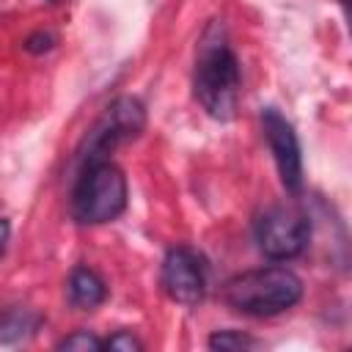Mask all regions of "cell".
Here are the masks:
<instances>
[{"label":"cell","instance_id":"6da1fadb","mask_svg":"<svg viewBox=\"0 0 352 352\" xmlns=\"http://www.w3.org/2000/svg\"><path fill=\"white\" fill-rule=\"evenodd\" d=\"M239 60L228 44L226 28L220 22H212L201 38L198 58H195V72H192V91L201 107L217 118L228 121L236 113L239 104Z\"/></svg>","mask_w":352,"mask_h":352},{"label":"cell","instance_id":"7a4b0ae2","mask_svg":"<svg viewBox=\"0 0 352 352\" xmlns=\"http://www.w3.org/2000/svg\"><path fill=\"white\" fill-rule=\"evenodd\" d=\"M302 280L286 267H261L234 275L223 286V300L248 316H275L297 305Z\"/></svg>","mask_w":352,"mask_h":352},{"label":"cell","instance_id":"3957f363","mask_svg":"<svg viewBox=\"0 0 352 352\" xmlns=\"http://www.w3.org/2000/svg\"><path fill=\"white\" fill-rule=\"evenodd\" d=\"M126 209V176L124 170L104 160L82 162L74 190H72V214L82 226H99L116 220Z\"/></svg>","mask_w":352,"mask_h":352},{"label":"cell","instance_id":"277c9868","mask_svg":"<svg viewBox=\"0 0 352 352\" xmlns=\"http://www.w3.org/2000/svg\"><path fill=\"white\" fill-rule=\"evenodd\" d=\"M253 236L258 250L272 261H289L300 256L311 239V223L308 217L294 206H267L256 223Z\"/></svg>","mask_w":352,"mask_h":352},{"label":"cell","instance_id":"5b68a950","mask_svg":"<svg viewBox=\"0 0 352 352\" xmlns=\"http://www.w3.org/2000/svg\"><path fill=\"white\" fill-rule=\"evenodd\" d=\"M146 126V110L140 104V99L135 96H118L104 113L102 118L94 124V129L85 138V151H82V162L88 160H104L116 146L135 140Z\"/></svg>","mask_w":352,"mask_h":352},{"label":"cell","instance_id":"8992f818","mask_svg":"<svg viewBox=\"0 0 352 352\" xmlns=\"http://www.w3.org/2000/svg\"><path fill=\"white\" fill-rule=\"evenodd\" d=\"M162 289L173 302L195 305L206 294V261L192 248H173L162 258Z\"/></svg>","mask_w":352,"mask_h":352},{"label":"cell","instance_id":"52a82bcc","mask_svg":"<svg viewBox=\"0 0 352 352\" xmlns=\"http://www.w3.org/2000/svg\"><path fill=\"white\" fill-rule=\"evenodd\" d=\"M261 126H264L267 143L272 148L275 168H278V176H280L283 187L297 192L302 187V157H300V143H297L294 126L275 107L261 110Z\"/></svg>","mask_w":352,"mask_h":352},{"label":"cell","instance_id":"ba28073f","mask_svg":"<svg viewBox=\"0 0 352 352\" xmlns=\"http://www.w3.org/2000/svg\"><path fill=\"white\" fill-rule=\"evenodd\" d=\"M107 297V286L99 278V272H94L91 267H74L69 275V300L72 305L91 311L96 305H102Z\"/></svg>","mask_w":352,"mask_h":352},{"label":"cell","instance_id":"9c48e42d","mask_svg":"<svg viewBox=\"0 0 352 352\" xmlns=\"http://www.w3.org/2000/svg\"><path fill=\"white\" fill-rule=\"evenodd\" d=\"M38 327V316L30 308H6L0 311V344H16Z\"/></svg>","mask_w":352,"mask_h":352},{"label":"cell","instance_id":"30bf717a","mask_svg":"<svg viewBox=\"0 0 352 352\" xmlns=\"http://www.w3.org/2000/svg\"><path fill=\"white\" fill-rule=\"evenodd\" d=\"M209 346L220 349V352H239V349L256 346V338H250L239 330H217V333L209 336Z\"/></svg>","mask_w":352,"mask_h":352},{"label":"cell","instance_id":"8fae6325","mask_svg":"<svg viewBox=\"0 0 352 352\" xmlns=\"http://www.w3.org/2000/svg\"><path fill=\"white\" fill-rule=\"evenodd\" d=\"M58 349H69V352H99V349H104V341H99L88 330H77V333L60 338L58 341Z\"/></svg>","mask_w":352,"mask_h":352},{"label":"cell","instance_id":"7c38bea8","mask_svg":"<svg viewBox=\"0 0 352 352\" xmlns=\"http://www.w3.org/2000/svg\"><path fill=\"white\" fill-rule=\"evenodd\" d=\"M104 346H107V349H118V352H140V349H143V341L135 338V336L126 333V330H118V333H113V336L104 341Z\"/></svg>","mask_w":352,"mask_h":352},{"label":"cell","instance_id":"4fadbf2b","mask_svg":"<svg viewBox=\"0 0 352 352\" xmlns=\"http://www.w3.org/2000/svg\"><path fill=\"white\" fill-rule=\"evenodd\" d=\"M52 44H55V36L44 33V30H38V33L25 38V50L28 52H47V50H52Z\"/></svg>","mask_w":352,"mask_h":352},{"label":"cell","instance_id":"5bb4252c","mask_svg":"<svg viewBox=\"0 0 352 352\" xmlns=\"http://www.w3.org/2000/svg\"><path fill=\"white\" fill-rule=\"evenodd\" d=\"M8 236H11V226H8L6 217H0V256H3V250L8 245Z\"/></svg>","mask_w":352,"mask_h":352},{"label":"cell","instance_id":"9a60e30c","mask_svg":"<svg viewBox=\"0 0 352 352\" xmlns=\"http://www.w3.org/2000/svg\"><path fill=\"white\" fill-rule=\"evenodd\" d=\"M344 3H346V0H344Z\"/></svg>","mask_w":352,"mask_h":352}]
</instances>
